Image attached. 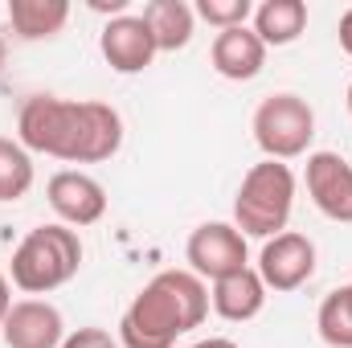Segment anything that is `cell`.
I'll list each match as a JSON object with an SVG mask.
<instances>
[{
    "label": "cell",
    "mask_w": 352,
    "mask_h": 348,
    "mask_svg": "<svg viewBox=\"0 0 352 348\" xmlns=\"http://www.w3.org/2000/svg\"><path fill=\"white\" fill-rule=\"evenodd\" d=\"M0 336L8 348H62L66 324L62 312L45 299H16L0 324Z\"/></svg>",
    "instance_id": "30bf717a"
},
{
    "label": "cell",
    "mask_w": 352,
    "mask_h": 348,
    "mask_svg": "<svg viewBox=\"0 0 352 348\" xmlns=\"http://www.w3.org/2000/svg\"><path fill=\"white\" fill-rule=\"evenodd\" d=\"M98 50H102V58L115 74H144L152 66V58L160 54L144 17H131V12L107 21V29L98 37Z\"/></svg>",
    "instance_id": "9c48e42d"
},
{
    "label": "cell",
    "mask_w": 352,
    "mask_h": 348,
    "mask_svg": "<svg viewBox=\"0 0 352 348\" xmlns=\"http://www.w3.org/2000/svg\"><path fill=\"white\" fill-rule=\"evenodd\" d=\"M62 348H119V340L107 328H78L62 340Z\"/></svg>",
    "instance_id": "ffe728a7"
},
{
    "label": "cell",
    "mask_w": 352,
    "mask_h": 348,
    "mask_svg": "<svg viewBox=\"0 0 352 348\" xmlns=\"http://www.w3.org/2000/svg\"><path fill=\"white\" fill-rule=\"evenodd\" d=\"M188 348H238L234 340H226V336H209V340H201V345H188Z\"/></svg>",
    "instance_id": "cb8c5ba5"
},
{
    "label": "cell",
    "mask_w": 352,
    "mask_h": 348,
    "mask_svg": "<svg viewBox=\"0 0 352 348\" xmlns=\"http://www.w3.org/2000/svg\"><path fill=\"white\" fill-rule=\"evenodd\" d=\"M254 140L266 152V160H295L316 140V111L299 94H270L254 111Z\"/></svg>",
    "instance_id": "5b68a950"
},
{
    "label": "cell",
    "mask_w": 352,
    "mask_h": 348,
    "mask_svg": "<svg viewBox=\"0 0 352 348\" xmlns=\"http://www.w3.org/2000/svg\"><path fill=\"white\" fill-rule=\"evenodd\" d=\"M209 316V287L192 270H160L119 320L123 348H176Z\"/></svg>",
    "instance_id": "7a4b0ae2"
},
{
    "label": "cell",
    "mask_w": 352,
    "mask_h": 348,
    "mask_svg": "<svg viewBox=\"0 0 352 348\" xmlns=\"http://www.w3.org/2000/svg\"><path fill=\"white\" fill-rule=\"evenodd\" d=\"M303 29H307V4L303 0H263L254 8V33L266 50L299 41Z\"/></svg>",
    "instance_id": "2e32d148"
},
{
    "label": "cell",
    "mask_w": 352,
    "mask_h": 348,
    "mask_svg": "<svg viewBox=\"0 0 352 348\" xmlns=\"http://www.w3.org/2000/svg\"><path fill=\"white\" fill-rule=\"evenodd\" d=\"M82 266V238L70 226H37L21 238V246L12 250V287H21L25 295H50L58 287H66Z\"/></svg>",
    "instance_id": "3957f363"
},
{
    "label": "cell",
    "mask_w": 352,
    "mask_h": 348,
    "mask_svg": "<svg viewBox=\"0 0 352 348\" xmlns=\"http://www.w3.org/2000/svg\"><path fill=\"white\" fill-rule=\"evenodd\" d=\"M45 197H50V209H54V213L62 217V226H70V230L94 226V221H102V213H107V188H102L90 173H78V168H62V173L50 176Z\"/></svg>",
    "instance_id": "ba28073f"
},
{
    "label": "cell",
    "mask_w": 352,
    "mask_h": 348,
    "mask_svg": "<svg viewBox=\"0 0 352 348\" xmlns=\"http://www.w3.org/2000/svg\"><path fill=\"white\" fill-rule=\"evenodd\" d=\"M316 324H320L324 345L352 348V283H344V287H336V291L324 295Z\"/></svg>",
    "instance_id": "e0dca14e"
},
{
    "label": "cell",
    "mask_w": 352,
    "mask_h": 348,
    "mask_svg": "<svg viewBox=\"0 0 352 348\" xmlns=\"http://www.w3.org/2000/svg\"><path fill=\"white\" fill-rule=\"evenodd\" d=\"M70 4L66 0H8V25L21 41H50L66 29Z\"/></svg>",
    "instance_id": "9a60e30c"
},
{
    "label": "cell",
    "mask_w": 352,
    "mask_h": 348,
    "mask_svg": "<svg viewBox=\"0 0 352 348\" xmlns=\"http://www.w3.org/2000/svg\"><path fill=\"white\" fill-rule=\"evenodd\" d=\"M184 259L188 270L197 279H226L234 270H246L250 266V250H246V238L234 221H205L188 234V246H184Z\"/></svg>",
    "instance_id": "8992f818"
},
{
    "label": "cell",
    "mask_w": 352,
    "mask_h": 348,
    "mask_svg": "<svg viewBox=\"0 0 352 348\" xmlns=\"http://www.w3.org/2000/svg\"><path fill=\"white\" fill-rule=\"evenodd\" d=\"M140 17H144V25L152 29V41H156L160 54H176V50H184V45L192 41L197 12H192V4H184V0H152V4H144Z\"/></svg>",
    "instance_id": "5bb4252c"
},
{
    "label": "cell",
    "mask_w": 352,
    "mask_h": 348,
    "mask_svg": "<svg viewBox=\"0 0 352 348\" xmlns=\"http://www.w3.org/2000/svg\"><path fill=\"white\" fill-rule=\"evenodd\" d=\"M340 50L352 58V8L340 17Z\"/></svg>",
    "instance_id": "44dd1931"
},
{
    "label": "cell",
    "mask_w": 352,
    "mask_h": 348,
    "mask_svg": "<svg viewBox=\"0 0 352 348\" xmlns=\"http://www.w3.org/2000/svg\"><path fill=\"white\" fill-rule=\"evenodd\" d=\"M90 8H98V12H115V17H123V12H127V0H90Z\"/></svg>",
    "instance_id": "603a6c76"
},
{
    "label": "cell",
    "mask_w": 352,
    "mask_h": 348,
    "mask_svg": "<svg viewBox=\"0 0 352 348\" xmlns=\"http://www.w3.org/2000/svg\"><path fill=\"white\" fill-rule=\"evenodd\" d=\"M16 144L66 164H98L123 148V119L115 107L94 98H58L33 94L16 115Z\"/></svg>",
    "instance_id": "6da1fadb"
},
{
    "label": "cell",
    "mask_w": 352,
    "mask_h": 348,
    "mask_svg": "<svg viewBox=\"0 0 352 348\" xmlns=\"http://www.w3.org/2000/svg\"><path fill=\"white\" fill-rule=\"evenodd\" d=\"M4 54H8V45H4V37H0V66H4Z\"/></svg>",
    "instance_id": "d4e9b609"
},
{
    "label": "cell",
    "mask_w": 352,
    "mask_h": 348,
    "mask_svg": "<svg viewBox=\"0 0 352 348\" xmlns=\"http://www.w3.org/2000/svg\"><path fill=\"white\" fill-rule=\"evenodd\" d=\"M209 62H213V70H217L221 78H230V83H250V78L263 74L266 45L258 41V33H254L250 25H238V29H226V33L213 37Z\"/></svg>",
    "instance_id": "7c38bea8"
},
{
    "label": "cell",
    "mask_w": 352,
    "mask_h": 348,
    "mask_svg": "<svg viewBox=\"0 0 352 348\" xmlns=\"http://www.w3.org/2000/svg\"><path fill=\"white\" fill-rule=\"evenodd\" d=\"M295 209V173L283 160H263L242 176L234 197V226L242 238H274L287 230Z\"/></svg>",
    "instance_id": "277c9868"
},
{
    "label": "cell",
    "mask_w": 352,
    "mask_h": 348,
    "mask_svg": "<svg viewBox=\"0 0 352 348\" xmlns=\"http://www.w3.org/2000/svg\"><path fill=\"white\" fill-rule=\"evenodd\" d=\"M349 115H352V83H349Z\"/></svg>",
    "instance_id": "484cf974"
},
{
    "label": "cell",
    "mask_w": 352,
    "mask_h": 348,
    "mask_svg": "<svg viewBox=\"0 0 352 348\" xmlns=\"http://www.w3.org/2000/svg\"><path fill=\"white\" fill-rule=\"evenodd\" d=\"M209 303H213V312H217L221 320H230V324H246V320H254V316L266 307L263 274H258L254 266H246V270H234V274L217 279L213 291H209Z\"/></svg>",
    "instance_id": "4fadbf2b"
},
{
    "label": "cell",
    "mask_w": 352,
    "mask_h": 348,
    "mask_svg": "<svg viewBox=\"0 0 352 348\" xmlns=\"http://www.w3.org/2000/svg\"><path fill=\"white\" fill-rule=\"evenodd\" d=\"M33 188V160L16 140L0 135V205L21 201Z\"/></svg>",
    "instance_id": "ac0fdd59"
},
{
    "label": "cell",
    "mask_w": 352,
    "mask_h": 348,
    "mask_svg": "<svg viewBox=\"0 0 352 348\" xmlns=\"http://www.w3.org/2000/svg\"><path fill=\"white\" fill-rule=\"evenodd\" d=\"M307 193L324 217L352 221V164L340 152H311L307 156Z\"/></svg>",
    "instance_id": "8fae6325"
},
{
    "label": "cell",
    "mask_w": 352,
    "mask_h": 348,
    "mask_svg": "<svg viewBox=\"0 0 352 348\" xmlns=\"http://www.w3.org/2000/svg\"><path fill=\"white\" fill-rule=\"evenodd\" d=\"M254 270L263 274L266 291H299L316 274V242L307 234L283 230V234L266 238Z\"/></svg>",
    "instance_id": "52a82bcc"
},
{
    "label": "cell",
    "mask_w": 352,
    "mask_h": 348,
    "mask_svg": "<svg viewBox=\"0 0 352 348\" xmlns=\"http://www.w3.org/2000/svg\"><path fill=\"white\" fill-rule=\"evenodd\" d=\"M201 21H209L217 33H226V29H238V25H246L250 17H254V4L250 0H197V8H192Z\"/></svg>",
    "instance_id": "d6986e66"
},
{
    "label": "cell",
    "mask_w": 352,
    "mask_h": 348,
    "mask_svg": "<svg viewBox=\"0 0 352 348\" xmlns=\"http://www.w3.org/2000/svg\"><path fill=\"white\" fill-rule=\"evenodd\" d=\"M8 307H12V287H8V274L0 270V324H4V316H8Z\"/></svg>",
    "instance_id": "7402d4cb"
}]
</instances>
